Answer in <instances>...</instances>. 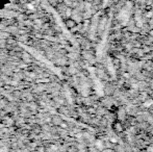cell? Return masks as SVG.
I'll list each match as a JSON object with an SVG mask.
<instances>
[{
    "label": "cell",
    "instance_id": "cell-1",
    "mask_svg": "<svg viewBox=\"0 0 153 152\" xmlns=\"http://www.w3.org/2000/svg\"><path fill=\"white\" fill-rule=\"evenodd\" d=\"M10 3V0H0V10H4Z\"/></svg>",
    "mask_w": 153,
    "mask_h": 152
}]
</instances>
